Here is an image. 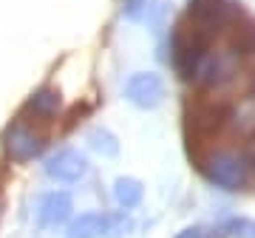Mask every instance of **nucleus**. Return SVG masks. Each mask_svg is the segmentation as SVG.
<instances>
[{
    "label": "nucleus",
    "instance_id": "obj_6",
    "mask_svg": "<svg viewBox=\"0 0 255 238\" xmlns=\"http://www.w3.org/2000/svg\"><path fill=\"white\" fill-rule=\"evenodd\" d=\"M119 227L128 230L130 221L119 219V216H105V213H85L68 224V238H105L114 236Z\"/></svg>",
    "mask_w": 255,
    "mask_h": 238
},
{
    "label": "nucleus",
    "instance_id": "obj_13",
    "mask_svg": "<svg viewBox=\"0 0 255 238\" xmlns=\"http://www.w3.org/2000/svg\"><path fill=\"white\" fill-rule=\"evenodd\" d=\"M221 236L227 238H255V221L253 219H230L221 224Z\"/></svg>",
    "mask_w": 255,
    "mask_h": 238
},
{
    "label": "nucleus",
    "instance_id": "obj_15",
    "mask_svg": "<svg viewBox=\"0 0 255 238\" xmlns=\"http://www.w3.org/2000/svg\"><path fill=\"white\" fill-rule=\"evenodd\" d=\"M196 238H204V230H199V233H196Z\"/></svg>",
    "mask_w": 255,
    "mask_h": 238
},
{
    "label": "nucleus",
    "instance_id": "obj_9",
    "mask_svg": "<svg viewBox=\"0 0 255 238\" xmlns=\"http://www.w3.org/2000/svg\"><path fill=\"white\" fill-rule=\"evenodd\" d=\"M57 111H60V91L57 88H40L26 100L23 114L40 119V122H48V119L57 117Z\"/></svg>",
    "mask_w": 255,
    "mask_h": 238
},
{
    "label": "nucleus",
    "instance_id": "obj_10",
    "mask_svg": "<svg viewBox=\"0 0 255 238\" xmlns=\"http://www.w3.org/2000/svg\"><path fill=\"white\" fill-rule=\"evenodd\" d=\"M142 196H145V190L136 179H117V184H114V202L122 210H133L142 202Z\"/></svg>",
    "mask_w": 255,
    "mask_h": 238
},
{
    "label": "nucleus",
    "instance_id": "obj_5",
    "mask_svg": "<svg viewBox=\"0 0 255 238\" xmlns=\"http://www.w3.org/2000/svg\"><path fill=\"white\" fill-rule=\"evenodd\" d=\"M164 97L162 77L153 71H139L125 83V100L136 108H156Z\"/></svg>",
    "mask_w": 255,
    "mask_h": 238
},
{
    "label": "nucleus",
    "instance_id": "obj_3",
    "mask_svg": "<svg viewBox=\"0 0 255 238\" xmlns=\"http://www.w3.org/2000/svg\"><path fill=\"white\" fill-rule=\"evenodd\" d=\"M43 147H46L43 133L34 130L28 122H23V119L11 122L9 128L3 130V150H6V156H9L11 162H17V165L37 159V156L43 153Z\"/></svg>",
    "mask_w": 255,
    "mask_h": 238
},
{
    "label": "nucleus",
    "instance_id": "obj_1",
    "mask_svg": "<svg viewBox=\"0 0 255 238\" xmlns=\"http://www.w3.org/2000/svg\"><path fill=\"white\" fill-rule=\"evenodd\" d=\"M199 167L207 176V182L221 187V190H247L253 184V162L233 147L213 150Z\"/></svg>",
    "mask_w": 255,
    "mask_h": 238
},
{
    "label": "nucleus",
    "instance_id": "obj_7",
    "mask_svg": "<svg viewBox=\"0 0 255 238\" xmlns=\"http://www.w3.org/2000/svg\"><path fill=\"white\" fill-rule=\"evenodd\" d=\"M85 170H88V165H85L82 153H77V150H60L57 156H51V159L46 162V176L48 179L65 182V184L82 179Z\"/></svg>",
    "mask_w": 255,
    "mask_h": 238
},
{
    "label": "nucleus",
    "instance_id": "obj_2",
    "mask_svg": "<svg viewBox=\"0 0 255 238\" xmlns=\"http://www.w3.org/2000/svg\"><path fill=\"white\" fill-rule=\"evenodd\" d=\"M241 63H244V54H238L230 43L224 48H210L204 60L196 65L190 83L199 88H224V85L238 80Z\"/></svg>",
    "mask_w": 255,
    "mask_h": 238
},
{
    "label": "nucleus",
    "instance_id": "obj_8",
    "mask_svg": "<svg viewBox=\"0 0 255 238\" xmlns=\"http://www.w3.org/2000/svg\"><path fill=\"white\" fill-rule=\"evenodd\" d=\"M71 213V196L68 193H46L37 204V221L40 227H57Z\"/></svg>",
    "mask_w": 255,
    "mask_h": 238
},
{
    "label": "nucleus",
    "instance_id": "obj_14",
    "mask_svg": "<svg viewBox=\"0 0 255 238\" xmlns=\"http://www.w3.org/2000/svg\"><path fill=\"white\" fill-rule=\"evenodd\" d=\"M0 216H3V190H0Z\"/></svg>",
    "mask_w": 255,
    "mask_h": 238
},
{
    "label": "nucleus",
    "instance_id": "obj_11",
    "mask_svg": "<svg viewBox=\"0 0 255 238\" xmlns=\"http://www.w3.org/2000/svg\"><path fill=\"white\" fill-rule=\"evenodd\" d=\"M88 142H91V147L97 150V153H102V156H117L119 153L117 136H114L111 130H105V128L91 130V133H88Z\"/></svg>",
    "mask_w": 255,
    "mask_h": 238
},
{
    "label": "nucleus",
    "instance_id": "obj_4",
    "mask_svg": "<svg viewBox=\"0 0 255 238\" xmlns=\"http://www.w3.org/2000/svg\"><path fill=\"white\" fill-rule=\"evenodd\" d=\"M227 111L216 102H199L187 105V139H210L216 130L224 125Z\"/></svg>",
    "mask_w": 255,
    "mask_h": 238
},
{
    "label": "nucleus",
    "instance_id": "obj_12",
    "mask_svg": "<svg viewBox=\"0 0 255 238\" xmlns=\"http://www.w3.org/2000/svg\"><path fill=\"white\" fill-rule=\"evenodd\" d=\"M230 119H233L236 130H241V133H253L255 130V100H244L236 111H233V117Z\"/></svg>",
    "mask_w": 255,
    "mask_h": 238
}]
</instances>
